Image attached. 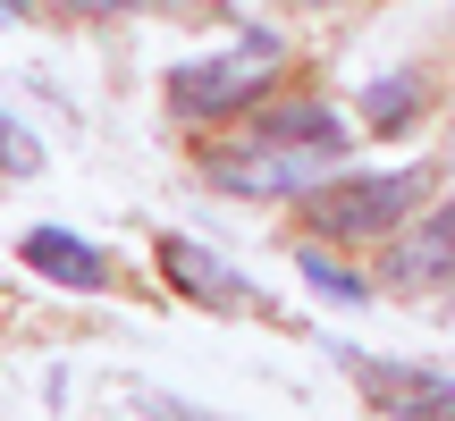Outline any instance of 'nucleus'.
I'll return each instance as SVG.
<instances>
[{"label":"nucleus","mask_w":455,"mask_h":421,"mask_svg":"<svg viewBox=\"0 0 455 421\" xmlns=\"http://www.w3.org/2000/svg\"><path fill=\"white\" fill-rule=\"evenodd\" d=\"M9 17H26V9H17V0H0V26H9Z\"/></svg>","instance_id":"nucleus-13"},{"label":"nucleus","mask_w":455,"mask_h":421,"mask_svg":"<svg viewBox=\"0 0 455 421\" xmlns=\"http://www.w3.org/2000/svg\"><path fill=\"white\" fill-rule=\"evenodd\" d=\"M270 60H278V43H270V34H253L244 51L169 68V110H178V118H228V110H244V101L270 93Z\"/></svg>","instance_id":"nucleus-1"},{"label":"nucleus","mask_w":455,"mask_h":421,"mask_svg":"<svg viewBox=\"0 0 455 421\" xmlns=\"http://www.w3.org/2000/svg\"><path fill=\"white\" fill-rule=\"evenodd\" d=\"M34 161H43V152H34V135L17 127V118H0V169H17V178H26Z\"/></svg>","instance_id":"nucleus-11"},{"label":"nucleus","mask_w":455,"mask_h":421,"mask_svg":"<svg viewBox=\"0 0 455 421\" xmlns=\"http://www.w3.org/2000/svg\"><path fill=\"white\" fill-rule=\"evenodd\" d=\"M346 152L338 144H244V152H212L203 161V178L220 186V195H312V186H329V169H338Z\"/></svg>","instance_id":"nucleus-2"},{"label":"nucleus","mask_w":455,"mask_h":421,"mask_svg":"<svg viewBox=\"0 0 455 421\" xmlns=\"http://www.w3.org/2000/svg\"><path fill=\"white\" fill-rule=\"evenodd\" d=\"M371 127H396V118H413V84H371Z\"/></svg>","instance_id":"nucleus-10"},{"label":"nucleus","mask_w":455,"mask_h":421,"mask_svg":"<svg viewBox=\"0 0 455 421\" xmlns=\"http://www.w3.org/2000/svg\"><path fill=\"white\" fill-rule=\"evenodd\" d=\"M430 195L422 169H388V178H338V186H312V227L321 236H388L413 203Z\"/></svg>","instance_id":"nucleus-3"},{"label":"nucleus","mask_w":455,"mask_h":421,"mask_svg":"<svg viewBox=\"0 0 455 421\" xmlns=\"http://www.w3.org/2000/svg\"><path fill=\"white\" fill-rule=\"evenodd\" d=\"M261 144H338L346 152V127L338 110H321V101H278V110H261Z\"/></svg>","instance_id":"nucleus-8"},{"label":"nucleus","mask_w":455,"mask_h":421,"mask_svg":"<svg viewBox=\"0 0 455 421\" xmlns=\"http://www.w3.org/2000/svg\"><path fill=\"white\" fill-rule=\"evenodd\" d=\"M26 270H43L51 287H110V261L93 253L84 236H68V227H26Z\"/></svg>","instance_id":"nucleus-7"},{"label":"nucleus","mask_w":455,"mask_h":421,"mask_svg":"<svg viewBox=\"0 0 455 421\" xmlns=\"http://www.w3.org/2000/svg\"><path fill=\"white\" fill-rule=\"evenodd\" d=\"M379 278H388V287H447L455 278V203L430 210L413 236H396L388 253H379Z\"/></svg>","instance_id":"nucleus-5"},{"label":"nucleus","mask_w":455,"mask_h":421,"mask_svg":"<svg viewBox=\"0 0 455 421\" xmlns=\"http://www.w3.org/2000/svg\"><path fill=\"white\" fill-rule=\"evenodd\" d=\"M346 371H355V388L379 413H455V379L447 371H405V362H371V354H346Z\"/></svg>","instance_id":"nucleus-4"},{"label":"nucleus","mask_w":455,"mask_h":421,"mask_svg":"<svg viewBox=\"0 0 455 421\" xmlns=\"http://www.w3.org/2000/svg\"><path fill=\"white\" fill-rule=\"evenodd\" d=\"M161 278L178 295H195V304H212V312H244V304H253V287H244L220 253H203L195 236H161Z\"/></svg>","instance_id":"nucleus-6"},{"label":"nucleus","mask_w":455,"mask_h":421,"mask_svg":"<svg viewBox=\"0 0 455 421\" xmlns=\"http://www.w3.org/2000/svg\"><path fill=\"white\" fill-rule=\"evenodd\" d=\"M295 270H304L312 287L329 295V304H371V287H363L355 270H338V261H329V253H312V244H304V253H295Z\"/></svg>","instance_id":"nucleus-9"},{"label":"nucleus","mask_w":455,"mask_h":421,"mask_svg":"<svg viewBox=\"0 0 455 421\" xmlns=\"http://www.w3.org/2000/svg\"><path fill=\"white\" fill-rule=\"evenodd\" d=\"M68 9H84V17H110V9H135V0H68Z\"/></svg>","instance_id":"nucleus-12"}]
</instances>
